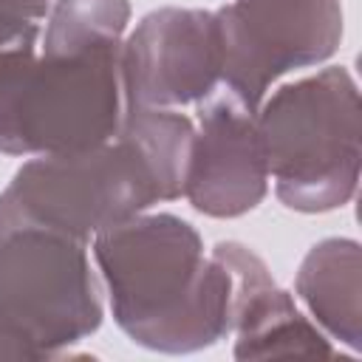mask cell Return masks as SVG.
Instances as JSON below:
<instances>
[{"label": "cell", "instance_id": "obj_1", "mask_svg": "<svg viewBox=\"0 0 362 362\" xmlns=\"http://www.w3.org/2000/svg\"><path fill=\"white\" fill-rule=\"evenodd\" d=\"M192 122L164 107H127L116 139L23 164L0 195V229L37 223L88 240L156 201L184 195Z\"/></svg>", "mask_w": 362, "mask_h": 362}, {"label": "cell", "instance_id": "obj_2", "mask_svg": "<svg viewBox=\"0 0 362 362\" xmlns=\"http://www.w3.org/2000/svg\"><path fill=\"white\" fill-rule=\"evenodd\" d=\"M116 322L139 342L187 351L226 334L232 274L204 257L198 232L175 215L127 218L93 240Z\"/></svg>", "mask_w": 362, "mask_h": 362}, {"label": "cell", "instance_id": "obj_3", "mask_svg": "<svg viewBox=\"0 0 362 362\" xmlns=\"http://www.w3.org/2000/svg\"><path fill=\"white\" fill-rule=\"evenodd\" d=\"M34 40L0 51V150L51 156L110 141L122 122V45L37 57Z\"/></svg>", "mask_w": 362, "mask_h": 362}, {"label": "cell", "instance_id": "obj_4", "mask_svg": "<svg viewBox=\"0 0 362 362\" xmlns=\"http://www.w3.org/2000/svg\"><path fill=\"white\" fill-rule=\"evenodd\" d=\"M277 198L303 212L351 201L359 181V93L345 68L280 88L257 113Z\"/></svg>", "mask_w": 362, "mask_h": 362}, {"label": "cell", "instance_id": "obj_5", "mask_svg": "<svg viewBox=\"0 0 362 362\" xmlns=\"http://www.w3.org/2000/svg\"><path fill=\"white\" fill-rule=\"evenodd\" d=\"M0 322L34 354L93 331L99 300L85 240L37 223L3 226Z\"/></svg>", "mask_w": 362, "mask_h": 362}, {"label": "cell", "instance_id": "obj_6", "mask_svg": "<svg viewBox=\"0 0 362 362\" xmlns=\"http://www.w3.org/2000/svg\"><path fill=\"white\" fill-rule=\"evenodd\" d=\"M215 14L223 42L221 82L249 110L260 107L280 74L328 59L342 37L339 0H235Z\"/></svg>", "mask_w": 362, "mask_h": 362}, {"label": "cell", "instance_id": "obj_7", "mask_svg": "<svg viewBox=\"0 0 362 362\" xmlns=\"http://www.w3.org/2000/svg\"><path fill=\"white\" fill-rule=\"evenodd\" d=\"M223 74L218 14L161 8L147 14L122 45V90L127 107L204 102Z\"/></svg>", "mask_w": 362, "mask_h": 362}, {"label": "cell", "instance_id": "obj_8", "mask_svg": "<svg viewBox=\"0 0 362 362\" xmlns=\"http://www.w3.org/2000/svg\"><path fill=\"white\" fill-rule=\"evenodd\" d=\"M201 133L192 136L184 195L198 212L232 218L266 195V153L257 116L235 93H209L201 107Z\"/></svg>", "mask_w": 362, "mask_h": 362}, {"label": "cell", "instance_id": "obj_9", "mask_svg": "<svg viewBox=\"0 0 362 362\" xmlns=\"http://www.w3.org/2000/svg\"><path fill=\"white\" fill-rule=\"evenodd\" d=\"M297 291L337 339L359 345V246L354 240L334 238L314 246L297 274Z\"/></svg>", "mask_w": 362, "mask_h": 362}, {"label": "cell", "instance_id": "obj_10", "mask_svg": "<svg viewBox=\"0 0 362 362\" xmlns=\"http://www.w3.org/2000/svg\"><path fill=\"white\" fill-rule=\"evenodd\" d=\"M127 0H59L45 28V54H76L119 42L127 25Z\"/></svg>", "mask_w": 362, "mask_h": 362}, {"label": "cell", "instance_id": "obj_11", "mask_svg": "<svg viewBox=\"0 0 362 362\" xmlns=\"http://www.w3.org/2000/svg\"><path fill=\"white\" fill-rule=\"evenodd\" d=\"M48 0H0V14L17 23H37L45 14Z\"/></svg>", "mask_w": 362, "mask_h": 362}, {"label": "cell", "instance_id": "obj_12", "mask_svg": "<svg viewBox=\"0 0 362 362\" xmlns=\"http://www.w3.org/2000/svg\"><path fill=\"white\" fill-rule=\"evenodd\" d=\"M37 34V23H17V20H8L0 14V51L23 37H34Z\"/></svg>", "mask_w": 362, "mask_h": 362}]
</instances>
